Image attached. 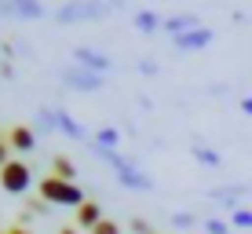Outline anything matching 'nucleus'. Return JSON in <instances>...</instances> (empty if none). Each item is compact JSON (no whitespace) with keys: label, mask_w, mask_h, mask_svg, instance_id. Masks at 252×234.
Masks as SVG:
<instances>
[{"label":"nucleus","mask_w":252,"mask_h":234,"mask_svg":"<svg viewBox=\"0 0 252 234\" xmlns=\"http://www.w3.org/2000/svg\"><path fill=\"white\" fill-rule=\"evenodd\" d=\"M102 220H106V216H102V205H99V201H92V198L81 205V209H73V223H77L81 231H88V234L99 227Z\"/></svg>","instance_id":"8"},{"label":"nucleus","mask_w":252,"mask_h":234,"mask_svg":"<svg viewBox=\"0 0 252 234\" xmlns=\"http://www.w3.org/2000/svg\"><path fill=\"white\" fill-rule=\"evenodd\" d=\"M59 81H63L66 88L81 92V95H95V92L106 88V77L84 70V66H63V70H59Z\"/></svg>","instance_id":"3"},{"label":"nucleus","mask_w":252,"mask_h":234,"mask_svg":"<svg viewBox=\"0 0 252 234\" xmlns=\"http://www.w3.org/2000/svg\"><path fill=\"white\" fill-rule=\"evenodd\" d=\"M197 15L194 11H176V15H168L164 19V30L161 33H168V37H183V33H190V30H197Z\"/></svg>","instance_id":"9"},{"label":"nucleus","mask_w":252,"mask_h":234,"mask_svg":"<svg viewBox=\"0 0 252 234\" xmlns=\"http://www.w3.org/2000/svg\"><path fill=\"white\" fill-rule=\"evenodd\" d=\"M110 4H114V7H125V4H128V0H110Z\"/></svg>","instance_id":"30"},{"label":"nucleus","mask_w":252,"mask_h":234,"mask_svg":"<svg viewBox=\"0 0 252 234\" xmlns=\"http://www.w3.org/2000/svg\"><path fill=\"white\" fill-rule=\"evenodd\" d=\"M0 77H4V81H15V66H7V63H0Z\"/></svg>","instance_id":"26"},{"label":"nucleus","mask_w":252,"mask_h":234,"mask_svg":"<svg viewBox=\"0 0 252 234\" xmlns=\"http://www.w3.org/2000/svg\"><path fill=\"white\" fill-rule=\"evenodd\" d=\"M158 70H161V66L154 63V59H143V63H139V73H143V77H158Z\"/></svg>","instance_id":"21"},{"label":"nucleus","mask_w":252,"mask_h":234,"mask_svg":"<svg viewBox=\"0 0 252 234\" xmlns=\"http://www.w3.org/2000/svg\"><path fill=\"white\" fill-rule=\"evenodd\" d=\"M37 125H40V132H44V135L59 132V121H55V106H40V110H37Z\"/></svg>","instance_id":"17"},{"label":"nucleus","mask_w":252,"mask_h":234,"mask_svg":"<svg viewBox=\"0 0 252 234\" xmlns=\"http://www.w3.org/2000/svg\"><path fill=\"white\" fill-rule=\"evenodd\" d=\"M245 194H249V187H212V190H208V198L220 201L223 209H230V212L241 209V198H245Z\"/></svg>","instance_id":"10"},{"label":"nucleus","mask_w":252,"mask_h":234,"mask_svg":"<svg viewBox=\"0 0 252 234\" xmlns=\"http://www.w3.org/2000/svg\"><path fill=\"white\" fill-rule=\"evenodd\" d=\"M59 234H81V227H77V223H66V227H59Z\"/></svg>","instance_id":"28"},{"label":"nucleus","mask_w":252,"mask_h":234,"mask_svg":"<svg viewBox=\"0 0 252 234\" xmlns=\"http://www.w3.org/2000/svg\"><path fill=\"white\" fill-rule=\"evenodd\" d=\"M30 183H33V172H30V165H26V161H15L11 158L4 168H0V190H4V194H26Z\"/></svg>","instance_id":"4"},{"label":"nucleus","mask_w":252,"mask_h":234,"mask_svg":"<svg viewBox=\"0 0 252 234\" xmlns=\"http://www.w3.org/2000/svg\"><path fill=\"white\" fill-rule=\"evenodd\" d=\"M172 227L194 231V227H197V216H194V212H172Z\"/></svg>","instance_id":"18"},{"label":"nucleus","mask_w":252,"mask_h":234,"mask_svg":"<svg viewBox=\"0 0 252 234\" xmlns=\"http://www.w3.org/2000/svg\"><path fill=\"white\" fill-rule=\"evenodd\" d=\"M73 66H84V70L106 77V73H110V66H114V59H110L106 51L92 48V44H77V48H73Z\"/></svg>","instance_id":"5"},{"label":"nucleus","mask_w":252,"mask_h":234,"mask_svg":"<svg viewBox=\"0 0 252 234\" xmlns=\"http://www.w3.org/2000/svg\"><path fill=\"white\" fill-rule=\"evenodd\" d=\"M7 146H11V150H19V154L33 150V146H37V132H33V128H26V125H15L11 132H7Z\"/></svg>","instance_id":"12"},{"label":"nucleus","mask_w":252,"mask_h":234,"mask_svg":"<svg viewBox=\"0 0 252 234\" xmlns=\"http://www.w3.org/2000/svg\"><path fill=\"white\" fill-rule=\"evenodd\" d=\"M117 143H121V132L114 125H106V128L95 132V146H102V150H117Z\"/></svg>","instance_id":"16"},{"label":"nucleus","mask_w":252,"mask_h":234,"mask_svg":"<svg viewBox=\"0 0 252 234\" xmlns=\"http://www.w3.org/2000/svg\"><path fill=\"white\" fill-rule=\"evenodd\" d=\"M0 234H11V231H0Z\"/></svg>","instance_id":"31"},{"label":"nucleus","mask_w":252,"mask_h":234,"mask_svg":"<svg viewBox=\"0 0 252 234\" xmlns=\"http://www.w3.org/2000/svg\"><path fill=\"white\" fill-rule=\"evenodd\" d=\"M132 231H135V234H154V231H150V223H146V220H132Z\"/></svg>","instance_id":"25"},{"label":"nucleus","mask_w":252,"mask_h":234,"mask_svg":"<svg viewBox=\"0 0 252 234\" xmlns=\"http://www.w3.org/2000/svg\"><path fill=\"white\" fill-rule=\"evenodd\" d=\"M201 234H205V231H201Z\"/></svg>","instance_id":"32"},{"label":"nucleus","mask_w":252,"mask_h":234,"mask_svg":"<svg viewBox=\"0 0 252 234\" xmlns=\"http://www.w3.org/2000/svg\"><path fill=\"white\" fill-rule=\"evenodd\" d=\"M212 40H216V30H208V26H197V30L183 33V37H172V48H176V51H205Z\"/></svg>","instance_id":"6"},{"label":"nucleus","mask_w":252,"mask_h":234,"mask_svg":"<svg viewBox=\"0 0 252 234\" xmlns=\"http://www.w3.org/2000/svg\"><path fill=\"white\" fill-rule=\"evenodd\" d=\"M4 11L15 15V19H22V22H40L48 15L40 0H4Z\"/></svg>","instance_id":"7"},{"label":"nucleus","mask_w":252,"mask_h":234,"mask_svg":"<svg viewBox=\"0 0 252 234\" xmlns=\"http://www.w3.org/2000/svg\"><path fill=\"white\" fill-rule=\"evenodd\" d=\"M132 22H135V30H139V33H146V37H150V33H161V30H164V19H161L158 11H150V7L135 11V15H132Z\"/></svg>","instance_id":"13"},{"label":"nucleus","mask_w":252,"mask_h":234,"mask_svg":"<svg viewBox=\"0 0 252 234\" xmlns=\"http://www.w3.org/2000/svg\"><path fill=\"white\" fill-rule=\"evenodd\" d=\"M205 234H230V223L220 220V216H208L205 220Z\"/></svg>","instance_id":"19"},{"label":"nucleus","mask_w":252,"mask_h":234,"mask_svg":"<svg viewBox=\"0 0 252 234\" xmlns=\"http://www.w3.org/2000/svg\"><path fill=\"white\" fill-rule=\"evenodd\" d=\"M51 176H55V179H66V183H73V179H77V165L69 161L66 154H59V158L51 161Z\"/></svg>","instance_id":"15"},{"label":"nucleus","mask_w":252,"mask_h":234,"mask_svg":"<svg viewBox=\"0 0 252 234\" xmlns=\"http://www.w3.org/2000/svg\"><path fill=\"white\" fill-rule=\"evenodd\" d=\"M190 158H194L197 165H205V168H220V165H223V154L212 150V146H205V143H194V146H190Z\"/></svg>","instance_id":"14"},{"label":"nucleus","mask_w":252,"mask_h":234,"mask_svg":"<svg viewBox=\"0 0 252 234\" xmlns=\"http://www.w3.org/2000/svg\"><path fill=\"white\" fill-rule=\"evenodd\" d=\"M55 121H59V132L63 135H69V139H88V132H84V125L77 121L69 110H63V106H55Z\"/></svg>","instance_id":"11"},{"label":"nucleus","mask_w":252,"mask_h":234,"mask_svg":"<svg viewBox=\"0 0 252 234\" xmlns=\"http://www.w3.org/2000/svg\"><path fill=\"white\" fill-rule=\"evenodd\" d=\"M40 198H44L48 205H69V209H81L88 198H84V190L77 183H66V179H55V176H44L37 183Z\"/></svg>","instance_id":"2"},{"label":"nucleus","mask_w":252,"mask_h":234,"mask_svg":"<svg viewBox=\"0 0 252 234\" xmlns=\"http://www.w3.org/2000/svg\"><path fill=\"white\" fill-rule=\"evenodd\" d=\"M117 7L110 4V0H66V4H59L55 11V22L59 26H73V22H102L110 19Z\"/></svg>","instance_id":"1"},{"label":"nucleus","mask_w":252,"mask_h":234,"mask_svg":"<svg viewBox=\"0 0 252 234\" xmlns=\"http://www.w3.org/2000/svg\"><path fill=\"white\" fill-rule=\"evenodd\" d=\"M7 161H11V146H7L4 139H0V168H4Z\"/></svg>","instance_id":"24"},{"label":"nucleus","mask_w":252,"mask_h":234,"mask_svg":"<svg viewBox=\"0 0 252 234\" xmlns=\"http://www.w3.org/2000/svg\"><path fill=\"white\" fill-rule=\"evenodd\" d=\"M230 223H234V227H245V231H252V209H245V205H241L238 212H230Z\"/></svg>","instance_id":"20"},{"label":"nucleus","mask_w":252,"mask_h":234,"mask_svg":"<svg viewBox=\"0 0 252 234\" xmlns=\"http://www.w3.org/2000/svg\"><path fill=\"white\" fill-rule=\"evenodd\" d=\"M92 234H121V227H117L114 220H102V223H99V227H95Z\"/></svg>","instance_id":"22"},{"label":"nucleus","mask_w":252,"mask_h":234,"mask_svg":"<svg viewBox=\"0 0 252 234\" xmlns=\"http://www.w3.org/2000/svg\"><path fill=\"white\" fill-rule=\"evenodd\" d=\"M11 234H30V231H26V227H11Z\"/></svg>","instance_id":"29"},{"label":"nucleus","mask_w":252,"mask_h":234,"mask_svg":"<svg viewBox=\"0 0 252 234\" xmlns=\"http://www.w3.org/2000/svg\"><path fill=\"white\" fill-rule=\"evenodd\" d=\"M241 114L252 117V95H245V99H241Z\"/></svg>","instance_id":"27"},{"label":"nucleus","mask_w":252,"mask_h":234,"mask_svg":"<svg viewBox=\"0 0 252 234\" xmlns=\"http://www.w3.org/2000/svg\"><path fill=\"white\" fill-rule=\"evenodd\" d=\"M26 209H30L33 216H44V212H48V201H44V198H37V201H30Z\"/></svg>","instance_id":"23"}]
</instances>
